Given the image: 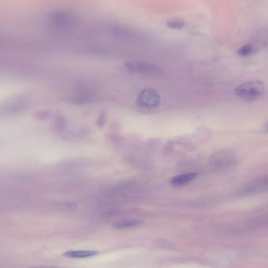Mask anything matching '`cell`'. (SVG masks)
<instances>
[{"label": "cell", "mask_w": 268, "mask_h": 268, "mask_svg": "<svg viewBox=\"0 0 268 268\" xmlns=\"http://www.w3.org/2000/svg\"><path fill=\"white\" fill-rule=\"evenodd\" d=\"M264 84L259 80L247 82L234 89L235 96L246 102L256 101L264 94Z\"/></svg>", "instance_id": "cell-1"}, {"label": "cell", "mask_w": 268, "mask_h": 268, "mask_svg": "<svg viewBox=\"0 0 268 268\" xmlns=\"http://www.w3.org/2000/svg\"><path fill=\"white\" fill-rule=\"evenodd\" d=\"M125 68L131 73L144 75V76H157L162 73L160 67L155 64L143 61H129L125 64Z\"/></svg>", "instance_id": "cell-2"}, {"label": "cell", "mask_w": 268, "mask_h": 268, "mask_svg": "<svg viewBox=\"0 0 268 268\" xmlns=\"http://www.w3.org/2000/svg\"><path fill=\"white\" fill-rule=\"evenodd\" d=\"M50 22L57 29L69 30L76 26L77 19L68 11H57L50 14Z\"/></svg>", "instance_id": "cell-3"}, {"label": "cell", "mask_w": 268, "mask_h": 268, "mask_svg": "<svg viewBox=\"0 0 268 268\" xmlns=\"http://www.w3.org/2000/svg\"><path fill=\"white\" fill-rule=\"evenodd\" d=\"M212 165L219 169H226L233 167L236 164L237 157L230 149H221L212 156Z\"/></svg>", "instance_id": "cell-4"}, {"label": "cell", "mask_w": 268, "mask_h": 268, "mask_svg": "<svg viewBox=\"0 0 268 268\" xmlns=\"http://www.w3.org/2000/svg\"><path fill=\"white\" fill-rule=\"evenodd\" d=\"M160 103V96L155 89L145 88L140 93L138 103L144 108H153Z\"/></svg>", "instance_id": "cell-5"}, {"label": "cell", "mask_w": 268, "mask_h": 268, "mask_svg": "<svg viewBox=\"0 0 268 268\" xmlns=\"http://www.w3.org/2000/svg\"><path fill=\"white\" fill-rule=\"evenodd\" d=\"M27 100H18L0 107V117H10L16 115L25 111L29 107Z\"/></svg>", "instance_id": "cell-6"}, {"label": "cell", "mask_w": 268, "mask_h": 268, "mask_svg": "<svg viewBox=\"0 0 268 268\" xmlns=\"http://www.w3.org/2000/svg\"><path fill=\"white\" fill-rule=\"evenodd\" d=\"M197 177H198L197 173H185V174L176 175L174 178H172L170 183L174 187H181V186L186 185V184L192 182Z\"/></svg>", "instance_id": "cell-7"}, {"label": "cell", "mask_w": 268, "mask_h": 268, "mask_svg": "<svg viewBox=\"0 0 268 268\" xmlns=\"http://www.w3.org/2000/svg\"><path fill=\"white\" fill-rule=\"evenodd\" d=\"M98 251L93 250H70L65 252L64 255L65 257L73 258V259H82V258H89L97 255Z\"/></svg>", "instance_id": "cell-8"}, {"label": "cell", "mask_w": 268, "mask_h": 268, "mask_svg": "<svg viewBox=\"0 0 268 268\" xmlns=\"http://www.w3.org/2000/svg\"><path fill=\"white\" fill-rule=\"evenodd\" d=\"M141 223H142V222L138 221V220H123V221L114 223V227L116 229L129 228V227H136V226L140 225Z\"/></svg>", "instance_id": "cell-9"}, {"label": "cell", "mask_w": 268, "mask_h": 268, "mask_svg": "<svg viewBox=\"0 0 268 268\" xmlns=\"http://www.w3.org/2000/svg\"><path fill=\"white\" fill-rule=\"evenodd\" d=\"M167 26L170 29H183L185 26V22L183 19L179 18H174L170 19L167 22Z\"/></svg>", "instance_id": "cell-10"}, {"label": "cell", "mask_w": 268, "mask_h": 268, "mask_svg": "<svg viewBox=\"0 0 268 268\" xmlns=\"http://www.w3.org/2000/svg\"><path fill=\"white\" fill-rule=\"evenodd\" d=\"M252 46L250 44H246V45L242 46L238 49V54L241 57H245V56L249 55L252 52Z\"/></svg>", "instance_id": "cell-11"}, {"label": "cell", "mask_w": 268, "mask_h": 268, "mask_svg": "<svg viewBox=\"0 0 268 268\" xmlns=\"http://www.w3.org/2000/svg\"><path fill=\"white\" fill-rule=\"evenodd\" d=\"M265 128H266V130H268V122L266 123V125H265Z\"/></svg>", "instance_id": "cell-12"}, {"label": "cell", "mask_w": 268, "mask_h": 268, "mask_svg": "<svg viewBox=\"0 0 268 268\" xmlns=\"http://www.w3.org/2000/svg\"><path fill=\"white\" fill-rule=\"evenodd\" d=\"M2 143H3L2 140L0 139V145L2 144Z\"/></svg>", "instance_id": "cell-13"}]
</instances>
